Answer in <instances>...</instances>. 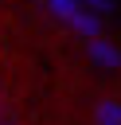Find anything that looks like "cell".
<instances>
[{"instance_id": "277c9868", "label": "cell", "mask_w": 121, "mask_h": 125, "mask_svg": "<svg viewBox=\"0 0 121 125\" xmlns=\"http://www.w3.org/2000/svg\"><path fill=\"white\" fill-rule=\"evenodd\" d=\"M0 125H20V121H16V113H12L8 105H0Z\"/></svg>"}, {"instance_id": "6da1fadb", "label": "cell", "mask_w": 121, "mask_h": 125, "mask_svg": "<svg viewBox=\"0 0 121 125\" xmlns=\"http://www.w3.org/2000/svg\"><path fill=\"white\" fill-rule=\"evenodd\" d=\"M47 4H51V12H55L62 23H70L78 35H90V39L98 35V20L82 8V0H47Z\"/></svg>"}, {"instance_id": "3957f363", "label": "cell", "mask_w": 121, "mask_h": 125, "mask_svg": "<svg viewBox=\"0 0 121 125\" xmlns=\"http://www.w3.org/2000/svg\"><path fill=\"white\" fill-rule=\"evenodd\" d=\"M98 125H121V105L105 102V105L98 109Z\"/></svg>"}, {"instance_id": "7a4b0ae2", "label": "cell", "mask_w": 121, "mask_h": 125, "mask_svg": "<svg viewBox=\"0 0 121 125\" xmlns=\"http://www.w3.org/2000/svg\"><path fill=\"white\" fill-rule=\"evenodd\" d=\"M90 59H94L98 66H105V70L121 66V51H117L113 43H105L101 35H94V39H90Z\"/></svg>"}]
</instances>
